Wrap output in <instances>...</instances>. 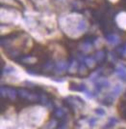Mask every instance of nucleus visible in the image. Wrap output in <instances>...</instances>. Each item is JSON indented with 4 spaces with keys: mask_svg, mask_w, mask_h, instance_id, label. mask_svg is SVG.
Instances as JSON below:
<instances>
[{
    "mask_svg": "<svg viewBox=\"0 0 126 129\" xmlns=\"http://www.w3.org/2000/svg\"><path fill=\"white\" fill-rule=\"evenodd\" d=\"M77 28H78V30H84V29L86 28V22H85V20H81V21L78 23Z\"/></svg>",
    "mask_w": 126,
    "mask_h": 129,
    "instance_id": "f257e3e1",
    "label": "nucleus"
}]
</instances>
